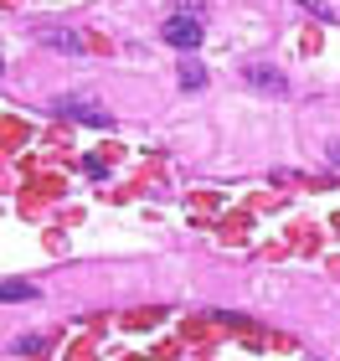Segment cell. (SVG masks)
Here are the masks:
<instances>
[{
	"label": "cell",
	"mask_w": 340,
	"mask_h": 361,
	"mask_svg": "<svg viewBox=\"0 0 340 361\" xmlns=\"http://www.w3.org/2000/svg\"><path fill=\"white\" fill-rule=\"evenodd\" d=\"M181 88H206V68L196 57H181Z\"/></svg>",
	"instance_id": "6"
},
{
	"label": "cell",
	"mask_w": 340,
	"mask_h": 361,
	"mask_svg": "<svg viewBox=\"0 0 340 361\" xmlns=\"http://www.w3.org/2000/svg\"><path fill=\"white\" fill-rule=\"evenodd\" d=\"M330 160H335V166H340V140H335V145H330Z\"/></svg>",
	"instance_id": "9"
},
{
	"label": "cell",
	"mask_w": 340,
	"mask_h": 361,
	"mask_svg": "<svg viewBox=\"0 0 340 361\" xmlns=\"http://www.w3.org/2000/svg\"><path fill=\"white\" fill-rule=\"evenodd\" d=\"M201 37H206V21H201V16H191V11L170 16V21L160 26V42H165V47H175V52H196V47H201Z\"/></svg>",
	"instance_id": "1"
},
{
	"label": "cell",
	"mask_w": 340,
	"mask_h": 361,
	"mask_svg": "<svg viewBox=\"0 0 340 361\" xmlns=\"http://www.w3.org/2000/svg\"><path fill=\"white\" fill-rule=\"evenodd\" d=\"M237 78H242L253 93H268V98H284V93H289V78H284L279 68H268V62H242Z\"/></svg>",
	"instance_id": "3"
},
{
	"label": "cell",
	"mask_w": 340,
	"mask_h": 361,
	"mask_svg": "<svg viewBox=\"0 0 340 361\" xmlns=\"http://www.w3.org/2000/svg\"><path fill=\"white\" fill-rule=\"evenodd\" d=\"M83 171H88L93 180H103V176H108V166H103V160H99V155H88V160H83Z\"/></svg>",
	"instance_id": "7"
},
{
	"label": "cell",
	"mask_w": 340,
	"mask_h": 361,
	"mask_svg": "<svg viewBox=\"0 0 340 361\" xmlns=\"http://www.w3.org/2000/svg\"><path fill=\"white\" fill-rule=\"evenodd\" d=\"M52 114H62L73 124H88V129H113V114L103 104H88V98H57Z\"/></svg>",
	"instance_id": "2"
},
{
	"label": "cell",
	"mask_w": 340,
	"mask_h": 361,
	"mask_svg": "<svg viewBox=\"0 0 340 361\" xmlns=\"http://www.w3.org/2000/svg\"><path fill=\"white\" fill-rule=\"evenodd\" d=\"M0 300H6V305L37 300V284H31V279H6V284H0Z\"/></svg>",
	"instance_id": "5"
},
{
	"label": "cell",
	"mask_w": 340,
	"mask_h": 361,
	"mask_svg": "<svg viewBox=\"0 0 340 361\" xmlns=\"http://www.w3.org/2000/svg\"><path fill=\"white\" fill-rule=\"evenodd\" d=\"M299 6H304V11H315L320 21H330V6H325V0H299Z\"/></svg>",
	"instance_id": "8"
},
{
	"label": "cell",
	"mask_w": 340,
	"mask_h": 361,
	"mask_svg": "<svg viewBox=\"0 0 340 361\" xmlns=\"http://www.w3.org/2000/svg\"><path fill=\"white\" fill-rule=\"evenodd\" d=\"M37 42L42 47H57V52H73V57L88 52V42L77 37V31H62V26H37Z\"/></svg>",
	"instance_id": "4"
}]
</instances>
